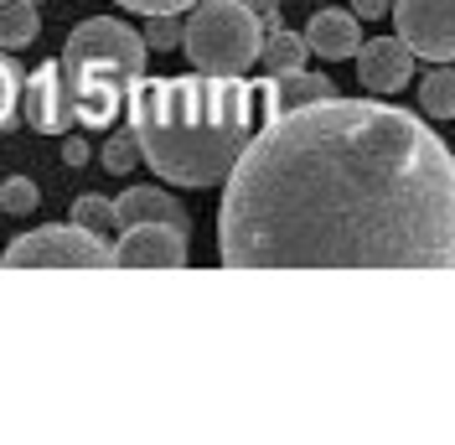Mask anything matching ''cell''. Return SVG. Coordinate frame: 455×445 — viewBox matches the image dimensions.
<instances>
[{
    "mask_svg": "<svg viewBox=\"0 0 455 445\" xmlns=\"http://www.w3.org/2000/svg\"><path fill=\"white\" fill-rule=\"evenodd\" d=\"M21 99H27V84H21L16 57H0V130H11V125H16Z\"/></svg>",
    "mask_w": 455,
    "mask_h": 445,
    "instance_id": "15",
    "label": "cell"
},
{
    "mask_svg": "<svg viewBox=\"0 0 455 445\" xmlns=\"http://www.w3.org/2000/svg\"><path fill=\"white\" fill-rule=\"evenodd\" d=\"M145 42H150L156 53H171V47H181V42H187V21H181V16H150Z\"/></svg>",
    "mask_w": 455,
    "mask_h": 445,
    "instance_id": "19",
    "label": "cell"
},
{
    "mask_svg": "<svg viewBox=\"0 0 455 445\" xmlns=\"http://www.w3.org/2000/svg\"><path fill=\"white\" fill-rule=\"evenodd\" d=\"M264 36H269V27H264V16L254 5H243V0H207L187 21L181 53L192 57V68H202V73L243 78L264 57Z\"/></svg>",
    "mask_w": 455,
    "mask_h": 445,
    "instance_id": "3",
    "label": "cell"
},
{
    "mask_svg": "<svg viewBox=\"0 0 455 445\" xmlns=\"http://www.w3.org/2000/svg\"><path fill=\"white\" fill-rule=\"evenodd\" d=\"M114 5L140 11V16H181V11H192V5H202V0H114Z\"/></svg>",
    "mask_w": 455,
    "mask_h": 445,
    "instance_id": "20",
    "label": "cell"
},
{
    "mask_svg": "<svg viewBox=\"0 0 455 445\" xmlns=\"http://www.w3.org/2000/svg\"><path fill=\"white\" fill-rule=\"evenodd\" d=\"M114 218H119V228H135V222H176V228H187V213L161 187H130L124 197H114Z\"/></svg>",
    "mask_w": 455,
    "mask_h": 445,
    "instance_id": "10",
    "label": "cell"
},
{
    "mask_svg": "<svg viewBox=\"0 0 455 445\" xmlns=\"http://www.w3.org/2000/svg\"><path fill=\"white\" fill-rule=\"evenodd\" d=\"M130 135L140 156L171 187H218L233 176L254 135L269 125L264 84L187 73V78H135Z\"/></svg>",
    "mask_w": 455,
    "mask_h": 445,
    "instance_id": "2",
    "label": "cell"
},
{
    "mask_svg": "<svg viewBox=\"0 0 455 445\" xmlns=\"http://www.w3.org/2000/svg\"><path fill=\"white\" fill-rule=\"evenodd\" d=\"M398 36L425 62H455V0H394Z\"/></svg>",
    "mask_w": 455,
    "mask_h": 445,
    "instance_id": "5",
    "label": "cell"
},
{
    "mask_svg": "<svg viewBox=\"0 0 455 445\" xmlns=\"http://www.w3.org/2000/svg\"><path fill=\"white\" fill-rule=\"evenodd\" d=\"M228 270H455V156L419 114L315 99L275 114L218 213Z\"/></svg>",
    "mask_w": 455,
    "mask_h": 445,
    "instance_id": "1",
    "label": "cell"
},
{
    "mask_svg": "<svg viewBox=\"0 0 455 445\" xmlns=\"http://www.w3.org/2000/svg\"><path fill=\"white\" fill-rule=\"evenodd\" d=\"M243 5H254L259 16H264V27H269V31L280 27V5H275V0H243Z\"/></svg>",
    "mask_w": 455,
    "mask_h": 445,
    "instance_id": "23",
    "label": "cell"
},
{
    "mask_svg": "<svg viewBox=\"0 0 455 445\" xmlns=\"http://www.w3.org/2000/svg\"><path fill=\"white\" fill-rule=\"evenodd\" d=\"M62 161H68V166H84V161H88V140L84 135H68V140H62Z\"/></svg>",
    "mask_w": 455,
    "mask_h": 445,
    "instance_id": "22",
    "label": "cell"
},
{
    "mask_svg": "<svg viewBox=\"0 0 455 445\" xmlns=\"http://www.w3.org/2000/svg\"><path fill=\"white\" fill-rule=\"evenodd\" d=\"M414 78V47L403 36H372L357 47V84L368 93H398Z\"/></svg>",
    "mask_w": 455,
    "mask_h": 445,
    "instance_id": "8",
    "label": "cell"
},
{
    "mask_svg": "<svg viewBox=\"0 0 455 445\" xmlns=\"http://www.w3.org/2000/svg\"><path fill=\"white\" fill-rule=\"evenodd\" d=\"M306 42H311V57H326V62L357 57V47H363L357 11H315L311 27H306Z\"/></svg>",
    "mask_w": 455,
    "mask_h": 445,
    "instance_id": "9",
    "label": "cell"
},
{
    "mask_svg": "<svg viewBox=\"0 0 455 445\" xmlns=\"http://www.w3.org/2000/svg\"><path fill=\"white\" fill-rule=\"evenodd\" d=\"M36 27H42V21H36L31 0H0V47H5V53L36 42Z\"/></svg>",
    "mask_w": 455,
    "mask_h": 445,
    "instance_id": "13",
    "label": "cell"
},
{
    "mask_svg": "<svg viewBox=\"0 0 455 445\" xmlns=\"http://www.w3.org/2000/svg\"><path fill=\"white\" fill-rule=\"evenodd\" d=\"M21 109H27L31 130H42V135H68V130L78 125V114H73V93H68V73H62V57L42 62V68L27 78V99H21Z\"/></svg>",
    "mask_w": 455,
    "mask_h": 445,
    "instance_id": "7",
    "label": "cell"
},
{
    "mask_svg": "<svg viewBox=\"0 0 455 445\" xmlns=\"http://www.w3.org/2000/svg\"><path fill=\"white\" fill-rule=\"evenodd\" d=\"M419 109L429 119H455V68H435L419 84Z\"/></svg>",
    "mask_w": 455,
    "mask_h": 445,
    "instance_id": "14",
    "label": "cell"
},
{
    "mask_svg": "<svg viewBox=\"0 0 455 445\" xmlns=\"http://www.w3.org/2000/svg\"><path fill=\"white\" fill-rule=\"evenodd\" d=\"M337 88H331V78H321V73H280V78H269L264 84V99H269V119L275 114H290L300 109V104H315V99H331Z\"/></svg>",
    "mask_w": 455,
    "mask_h": 445,
    "instance_id": "11",
    "label": "cell"
},
{
    "mask_svg": "<svg viewBox=\"0 0 455 445\" xmlns=\"http://www.w3.org/2000/svg\"><path fill=\"white\" fill-rule=\"evenodd\" d=\"M36 202H42V192L31 187L27 176H11V182L0 187V207H5V213H16V218H27V213H36Z\"/></svg>",
    "mask_w": 455,
    "mask_h": 445,
    "instance_id": "18",
    "label": "cell"
},
{
    "mask_svg": "<svg viewBox=\"0 0 455 445\" xmlns=\"http://www.w3.org/2000/svg\"><path fill=\"white\" fill-rule=\"evenodd\" d=\"M352 11L363 21H378V16H394V0H352Z\"/></svg>",
    "mask_w": 455,
    "mask_h": 445,
    "instance_id": "21",
    "label": "cell"
},
{
    "mask_svg": "<svg viewBox=\"0 0 455 445\" xmlns=\"http://www.w3.org/2000/svg\"><path fill=\"white\" fill-rule=\"evenodd\" d=\"M119 270H181L187 264V228L176 222H135L114 244Z\"/></svg>",
    "mask_w": 455,
    "mask_h": 445,
    "instance_id": "6",
    "label": "cell"
},
{
    "mask_svg": "<svg viewBox=\"0 0 455 445\" xmlns=\"http://www.w3.org/2000/svg\"><path fill=\"white\" fill-rule=\"evenodd\" d=\"M99 161H104L114 176H130V166H135V161H145V156H140V140H135V135H109V140H104V150H99Z\"/></svg>",
    "mask_w": 455,
    "mask_h": 445,
    "instance_id": "16",
    "label": "cell"
},
{
    "mask_svg": "<svg viewBox=\"0 0 455 445\" xmlns=\"http://www.w3.org/2000/svg\"><path fill=\"white\" fill-rule=\"evenodd\" d=\"M306 57H311V42H306V31H284L275 27L264 36V57H259V68L269 73V78H280V73H300L306 68Z\"/></svg>",
    "mask_w": 455,
    "mask_h": 445,
    "instance_id": "12",
    "label": "cell"
},
{
    "mask_svg": "<svg viewBox=\"0 0 455 445\" xmlns=\"http://www.w3.org/2000/svg\"><path fill=\"white\" fill-rule=\"evenodd\" d=\"M0 270H114V249L84 222L36 228V233H21L5 249Z\"/></svg>",
    "mask_w": 455,
    "mask_h": 445,
    "instance_id": "4",
    "label": "cell"
},
{
    "mask_svg": "<svg viewBox=\"0 0 455 445\" xmlns=\"http://www.w3.org/2000/svg\"><path fill=\"white\" fill-rule=\"evenodd\" d=\"M73 222H84V228H93V233L119 228V218H114V202H109V197H93V192L73 202Z\"/></svg>",
    "mask_w": 455,
    "mask_h": 445,
    "instance_id": "17",
    "label": "cell"
}]
</instances>
